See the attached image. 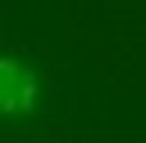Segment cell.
Instances as JSON below:
<instances>
[{
  "instance_id": "6da1fadb",
  "label": "cell",
  "mask_w": 146,
  "mask_h": 143,
  "mask_svg": "<svg viewBox=\"0 0 146 143\" xmlns=\"http://www.w3.org/2000/svg\"><path fill=\"white\" fill-rule=\"evenodd\" d=\"M57 107V82L29 50L0 43V143H39Z\"/></svg>"
}]
</instances>
